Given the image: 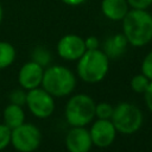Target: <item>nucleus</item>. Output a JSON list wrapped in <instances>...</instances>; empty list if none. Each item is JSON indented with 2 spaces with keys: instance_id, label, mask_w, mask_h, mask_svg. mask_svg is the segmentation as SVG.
Listing matches in <instances>:
<instances>
[{
  "instance_id": "6",
  "label": "nucleus",
  "mask_w": 152,
  "mask_h": 152,
  "mask_svg": "<svg viewBox=\"0 0 152 152\" xmlns=\"http://www.w3.org/2000/svg\"><path fill=\"white\" fill-rule=\"evenodd\" d=\"M42 142L40 129L30 122H24L12 129L11 145L18 152H33Z\"/></svg>"
},
{
  "instance_id": "1",
  "label": "nucleus",
  "mask_w": 152,
  "mask_h": 152,
  "mask_svg": "<svg viewBox=\"0 0 152 152\" xmlns=\"http://www.w3.org/2000/svg\"><path fill=\"white\" fill-rule=\"evenodd\" d=\"M122 21V33L129 45L141 48L152 40V14L147 10L129 8Z\"/></svg>"
},
{
  "instance_id": "9",
  "label": "nucleus",
  "mask_w": 152,
  "mask_h": 152,
  "mask_svg": "<svg viewBox=\"0 0 152 152\" xmlns=\"http://www.w3.org/2000/svg\"><path fill=\"white\" fill-rule=\"evenodd\" d=\"M89 133L93 141V146L104 148L114 142L118 131L110 119H97L93 122Z\"/></svg>"
},
{
  "instance_id": "8",
  "label": "nucleus",
  "mask_w": 152,
  "mask_h": 152,
  "mask_svg": "<svg viewBox=\"0 0 152 152\" xmlns=\"http://www.w3.org/2000/svg\"><path fill=\"white\" fill-rule=\"evenodd\" d=\"M56 50L62 59L70 62L80 59V57L87 51L84 38L75 33H68L59 38L56 45Z\"/></svg>"
},
{
  "instance_id": "15",
  "label": "nucleus",
  "mask_w": 152,
  "mask_h": 152,
  "mask_svg": "<svg viewBox=\"0 0 152 152\" xmlns=\"http://www.w3.org/2000/svg\"><path fill=\"white\" fill-rule=\"evenodd\" d=\"M15 48L5 40H0V70L8 68L15 59Z\"/></svg>"
},
{
  "instance_id": "10",
  "label": "nucleus",
  "mask_w": 152,
  "mask_h": 152,
  "mask_svg": "<svg viewBox=\"0 0 152 152\" xmlns=\"http://www.w3.org/2000/svg\"><path fill=\"white\" fill-rule=\"evenodd\" d=\"M44 68L33 61L26 62L18 72V83L24 90H31L42 86Z\"/></svg>"
},
{
  "instance_id": "4",
  "label": "nucleus",
  "mask_w": 152,
  "mask_h": 152,
  "mask_svg": "<svg viewBox=\"0 0 152 152\" xmlns=\"http://www.w3.org/2000/svg\"><path fill=\"white\" fill-rule=\"evenodd\" d=\"M95 101L87 94L72 95L64 109L65 120L71 127H86L95 118Z\"/></svg>"
},
{
  "instance_id": "25",
  "label": "nucleus",
  "mask_w": 152,
  "mask_h": 152,
  "mask_svg": "<svg viewBox=\"0 0 152 152\" xmlns=\"http://www.w3.org/2000/svg\"><path fill=\"white\" fill-rule=\"evenodd\" d=\"M61 1L68 6H80L86 2V0H61Z\"/></svg>"
},
{
  "instance_id": "24",
  "label": "nucleus",
  "mask_w": 152,
  "mask_h": 152,
  "mask_svg": "<svg viewBox=\"0 0 152 152\" xmlns=\"http://www.w3.org/2000/svg\"><path fill=\"white\" fill-rule=\"evenodd\" d=\"M144 100H145V103H146L148 110L152 113V81L150 82L147 89L144 93Z\"/></svg>"
},
{
  "instance_id": "3",
  "label": "nucleus",
  "mask_w": 152,
  "mask_h": 152,
  "mask_svg": "<svg viewBox=\"0 0 152 152\" xmlns=\"http://www.w3.org/2000/svg\"><path fill=\"white\" fill-rule=\"evenodd\" d=\"M42 88L53 97H64L70 95L76 88V76L63 65H49L44 69Z\"/></svg>"
},
{
  "instance_id": "2",
  "label": "nucleus",
  "mask_w": 152,
  "mask_h": 152,
  "mask_svg": "<svg viewBox=\"0 0 152 152\" xmlns=\"http://www.w3.org/2000/svg\"><path fill=\"white\" fill-rule=\"evenodd\" d=\"M109 58L100 50H87L80 59H77V75L87 83H99L108 74Z\"/></svg>"
},
{
  "instance_id": "17",
  "label": "nucleus",
  "mask_w": 152,
  "mask_h": 152,
  "mask_svg": "<svg viewBox=\"0 0 152 152\" xmlns=\"http://www.w3.org/2000/svg\"><path fill=\"white\" fill-rule=\"evenodd\" d=\"M150 80L144 75V74H138L134 75L131 80V88L133 91L139 93V94H144L145 90L147 89L148 84H150Z\"/></svg>"
},
{
  "instance_id": "16",
  "label": "nucleus",
  "mask_w": 152,
  "mask_h": 152,
  "mask_svg": "<svg viewBox=\"0 0 152 152\" xmlns=\"http://www.w3.org/2000/svg\"><path fill=\"white\" fill-rule=\"evenodd\" d=\"M51 59H52V56H51L50 51L45 46L38 45L31 52V61L36 62L37 64L42 65L43 68L49 66L50 63H51Z\"/></svg>"
},
{
  "instance_id": "23",
  "label": "nucleus",
  "mask_w": 152,
  "mask_h": 152,
  "mask_svg": "<svg viewBox=\"0 0 152 152\" xmlns=\"http://www.w3.org/2000/svg\"><path fill=\"white\" fill-rule=\"evenodd\" d=\"M84 44H86V49L87 50H96V49H100V40L95 36L87 37L84 39Z\"/></svg>"
},
{
  "instance_id": "5",
  "label": "nucleus",
  "mask_w": 152,
  "mask_h": 152,
  "mask_svg": "<svg viewBox=\"0 0 152 152\" xmlns=\"http://www.w3.org/2000/svg\"><path fill=\"white\" fill-rule=\"evenodd\" d=\"M114 127L121 134H133L140 129L144 122V115L139 107L129 102L118 103L110 118Z\"/></svg>"
},
{
  "instance_id": "19",
  "label": "nucleus",
  "mask_w": 152,
  "mask_h": 152,
  "mask_svg": "<svg viewBox=\"0 0 152 152\" xmlns=\"http://www.w3.org/2000/svg\"><path fill=\"white\" fill-rule=\"evenodd\" d=\"M11 135L12 129L5 124H0V151L5 150L8 145H11Z\"/></svg>"
},
{
  "instance_id": "11",
  "label": "nucleus",
  "mask_w": 152,
  "mask_h": 152,
  "mask_svg": "<svg viewBox=\"0 0 152 152\" xmlns=\"http://www.w3.org/2000/svg\"><path fill=\"white\" fill-rule=\"evenodd\" d=\"M68 152H89L93 147L89 129L86 127H71L65 135Z\"/></svg>"
},
{
  "instance_id": "14",
  "label": "nucleus",
  "mask_w": 152,
  "mask_h": 152,
  "mask_svg": "<svg viewBox=\"0 0 152 152\" xmlns=\"http://www.w3.org/2000/svg\"><path fill=\"white\" fill-rule=\"evenodd\" d=\"M25 122V112L23 106L11 103L7 104L4 109V124L11 129L20 126Z\"/></svg>"
},
{
  "instance_id": "18",
  "label": "nucleus",
  "mask_w": 152,
  "mask_h": 152,
  "mask_svg": "<svg viewBox=\"0 0 152 152\" xmlns=\"http://www.w3.org/2000/svg\"><path fill=\"white\" fill-rule=\"evenodd\" d=\"M114 107L108 102H99L95 104V116L97 119H110Z\"/></svg>"
},
{
  "instance_id": "13",
  "label": "nucleus",
  "mask_w": 152,
  "mask_h": 152,
  "mask_svg": "<svg viewBox=\"0 0 152 152\" xmlns=\"http://www.w3.org/2000/svg\"><path fill=\"white\" fill-rule=\"evenodd\" d=\"M128 42L124 33H115L109 36L104 43H103V49L102 51L107 55L109 59H116L120 58L127 50Z\"/></svg>"
},
{
  "instance_id": "20",
  "label": "nucleus",
  "mask_w": 152,
  "mask_h": 152,
  "mask_svg": "<svg viewBox=\"0 0 152 152\" xmlns=\"http://www.w3.org/2000/svg\"><path fill=\"white\" fill-rule=\"evenodd\" d=\"M141 74H144L150 81H152V50L147 52L141 62Z\"/></svg>"
},
{
  "instance_id": "7",
  "label": "nucleus",
  "mask_w": 152,
  "mask_h": 152,
  "mask_svg": "<svg viewBox=\"0 0 152 152\" xmlns=\"http://www.w3.org/2000/svg\"><path fill=\"white\" fill-rule=\"evenodd\" d=\"M25 104L38 119H46L55 112V97L42 87L26 91Z\"/></svg>"
},
{
  "instance_id": "26",
  "label": "nucleus",
  "mask_w": 152,
  "mask_h": 152,
  "mask_svg": "<svg viewBox=\"0 0 152 152\" xmlns=\"http://www.w3.org/2000/svg\"><path fill=\"white\" fill-rule=\"evenodd\" d=\"M2 18H4V8H2V5L0 2V24L2 21Z\"/></svg>"
},
{
  "instance_id": "22",
  "label": "nucleus",
  "mask_w": 152,
  "mask_h": 152,
  "mask_svg": "<svg viewBox=\"0 0 152 152\" xmlns=\"http://www.w3.org/2000/svg\"><path fill=\"white\" fill-rule=\"evenodd\" d=\"M129 8L134 10H148L152 6V0H127Z\"/></svg>"
},
{
  "instance_id": "12",
  "label": "nucleus",
  "mask_w": 152,
  "mask_h": 152,
  "mask_svg": "<svg viewBox=\"0 0 152 152\" xmlns=\"http://www.w3.org/2000/svg\"><path fill=\"white\" fill-rule=\"evenodd\" d=\"M128 11H129V6L127 0H102L101 1L102 14L112 21L122 20Z\"/></svg>"
},
{
  "instance_id": "21",
  "label": "nucleus",
  "mask_w": 152,
  "mask_h": 152,
  "mask_svg": "<svg viewBox=\"0 0 152 152\" xmlns=\"http://www.w3.org/2000/svg\"><path fill=\"white\" fill-rule=\"evenodd\" d=\"M10 102L14 103V104H19V106H24L26 102V91L21 88V89H15L13 91H11L10 94Z\"/></svg>"
}]
</instances>
